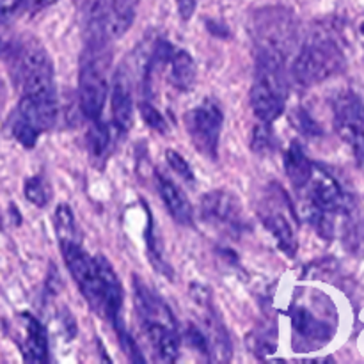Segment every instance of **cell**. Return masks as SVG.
<instances>
[{"label": "cell", "mask_w": 364, "mask_h": 364, "mask_svg": "<svg viewBox=\"0 0 364 364\" xmlns=\"http://www.w3.org/2000/svg\"><path fill=\"white\" fill-rule=\"evenodd\" d=\"M57 119L55 96H21L13 119V135L25 148H34L43 132Z\"/></svg>", "instance_id": "7"}, {"label": "cell", "mask_w": 364, "mask_h": 364, "mask_svg": "<svg viewBox=\"0 0 364 364\" xmlns=\"http://www.w3.org/2000/svg\"><path fill=\"white\" fill-rule=\"evenodd\" d=\"M288 96L284 55L274 50H256L251 107L263 123H272L283 114Z\"/></svg>", "instance_id": "4"}, {"label": "cell", "mask_w": 364, "mask_h": 364, "mask_svg": "<svg viewBox=\"0 0 364 364\" xmlns=\"http://www.w3.org/2000/svg\"><path fill=\"white\" fill-rule=\"evenodd\" d=\"M208 28H210V31H212L213 36H217V38H228V36H230V32H228L226 25H219V27H217L215 21H210Z\"/></svg>", "instance_id": "37"}, {"label": "cell", "mask_w": 364, "mask_h": 364, "mask_svg": "<svg viewBox=\"0 0 364 364\" xmlns=\"http://www.w3.org/2000/svg\"><path fill=\"white\" fill-rule=\"evenodd\" d=\"M164 70H169V82L178 91H191L196 84V64L191 53L183 48L171 50Z\"/></svg>", "instance_id": "20"}, {"label": "cell", "mask_w": 364, "mask_h": 364, "mask_svg": "<svg viewBox=\"0 0 364 364\" xmlns=\"http://www.w3.org/2000/svg\"><path fill=\"white\" fill-rule=\"evenodd\" d=\"M201 217L206 224L228 237L238 238L247 230L242 203L228 191H212L201 199Z\"/></svg>", "instance_id": "12"}, {"label": "cell", "mask_w": 364, "mask_h": 364, "mask_svg": "<svg viewBox=\"0 0 364 364\" xmlns=\"http://www.w3.org/2000/svg\"><path fill=\"white\" fill-rule=\"evenodd\" d=\"M166 159L171 169H173L178 176H181L187 181H194V171H192L191 164H188L187 160H185V156H181L176 149H167Z\"/></svg>", "instance_id": "30"}, {"label": "cell", "mask_w": 364, "mask_h": 364, "mask_svg": "<svg viewBox=\"0 0 364 364\" xmlns=\"http://www.w3.org/2000/svg\"><path fill=\"white\" fill-rule=\"evenodd\" d=\"M11 48V41L4 34V21H0V57L6 55Z\"/></svg>", "instance_id": "36"}, {"label": "cell", "mask_w": 364, "mask_h": 364, "mask_svg": "<svg viewBox=\"0 0 364 364\" xmlns=\"http://www.w3.org/2000/svg\"><path fill=\"white\" fill-rule=\"evenodd\" d=\"M25 2H27V7L32 11V13H38V11L55 4L57 0H25Z\"/></svg>", "instance_id": "35"}, {"label": "cell", "mask_w": 364, "mask_h": 364, "mask_svg": "<svg viewBox=\"0 0 364 364\" xmlns=\"http://www.w3.org/2000/svg\"><path fill=\"white\" fill-rule=\"evenodd\" d=\"M302 191H306V203L309 206L331 215H348L355 206L350 192L345 191L340 180L320 166H313L311 178Z\"/></svg>", "instance_id": "11"}, {"label": "cell", "mask_w": 364, "mask_h": 364, "mask_svg": "<svg viewBox=\"0 0 364 364\" xmlns=\"http://www.w3.org/2000/svg\"><path fill=\"white\" fill-rule=\"evenodd\" d=\"M134 301L142 331L156 358L164 363L176 361L180 355V334L173 311L155 290L134 276Z\"/></svg>", "instance_id": "2"}, {"label": "cell", "mask_w": 364, "mask_h": 364, "mask_svg": "<svg viewBox=\"0 0 364 364\" xmlns=\"http://www.w3.org/2000/svg\"><path fill=\"white\" fill-rule=\"evenodd\" d=\"M256 50H274L287 57L295 43L297 27L288 11L279 7H267L256 11L251 21Z\"/></svg>", "instance_id": "8"}, {"label": "cell", "mask_w": 364, "mask_h": 364, "mask_svg": "<svg viewBox=\"0 0 364 364\" xmlns=\"http://www.w3.org/2000/svg\"><path fill=\"white\" fill-rule=\"evenodd\" d=\"M112 327H114V331H116L117 340H119V343H121V347H123L124 354H127L128 358H130L134 363H146V358L142 355V352L139 350V347H137V343L134 341V338L128 334L127 327H124V323H123V320H121V322H117V323H114Z\"/></svg>", "instance_id": "27"}, {"label": "cell", "mask_w": 364, "mask_h": 364, "mask_svg": "<svg viewBox=\"0 0 364 364\" xmlns=\"http://www.w3.org/2000/svg\"><path fill=\"white\" fill-rule=\"evenodd\" d=\"M146 212H148V208H146ZM146 247H148V256H149V262H151V267H155L156 272L164 274L166 277L173 279V269H171V265L166 259V255H164L162 238L159 237L155 219L149 215V212H148V228H146Z\"/></svg>", "instance_id": "22"}, {"label": "cell", "mask_w": 364, "mask_h": 364, "mask_svg": "<svg viewBox=\"0 0 364 364\" xmlns=\"http://www.w3.org/2000/svg\"><path fill=\"white\" fill-rule=\"evenodd\" d=\"M110 107H112V121L116 130L119 134H127L134 123V91H132L130 75L124 66L114 73Z\"/></svg>", "instance_id": "16"}, {"label": "cell", "mask_w": 364, "mask_h": 364, "mask_svg": "<svg viewBox=\"0 0 364 364\" xmlns=\"http://www.w3.org/2000/svg\"><path fill=\"white\" fill-rule=\"evenodd\" d=\"M156 185H159L160 198H162L164 205L169 210L173 219L178 224H183V226L192 224V206L188 203L187 196L180 191V187L160 173L156 174Z\"/></svg>", "instance_id": "19"}, {"label": "cell", "mask_w": 364, "mask_h": 364, "mask_svg": "<svg viewBox=\"0 0 364 364\" xmlns=\"http://www.w3.org/2000/svg\"><path fill=\"white\" fill-rule=\"evenodd\" d=\"M361 32H363V34H364V23L361 25Z\"/></svg>", "instance_id": "38"}, {"label": "cell", "mask_w": 364, "mask_h": 364, "mask_svg": "<svg viewBox=\"0 0 364 364\" xmlns=\"http://www.w3.org/2000/svg\"><path fill=\"white\" fill-rule=\"evenodd\" d=\"M139 110H141V116L142 119H144V123L148 124L151 130L159 132V134L162 135H166L167 132H169V123H167V119L162 116V112H160L156 107L151 105V103L142 102L141 105H139Z\"/></svg>", "instance_id": "26"}, {"label": "cell", "mask_w": 364, "mask_h": 364, "mask_svg": "<svg viewBox=\"0 0 364 364\" xmlns=\"http://www.w3.org/2000/svg\"><path fill=\"white\" fill-rule=\"evenodd\" d=\"M141 0H95L89 11L87 31L100 32L107 39L127 34L137 16Z\"/></svg>", "instance_id": "14"}, {"label": "cell", "mask_w": 364, "mask_h": 364, "mask_svg": "<svg viewBox=\"0 0 364 364\" xmlns=\"http://www.w3.org/2000/svg\"><path fill=\"white\" fill-rule=\"evenodd\" d=\"M178 6V13L183 20H191V16L194 14L196 6H198L199 0H174Z\"/></svg>", "instance_id": "34"}, {"label": "cell", "mask_w": 364, "mask_h": 364, "mask_svg": "<svg viewBox=\"0 0 364 364\" xmlns=\"http://www.w3.org/2000/svg\"><path fill=\"white\" fill-rule=\"evenodd\" d=\"M112 132H110L109 124L103 123L102 117L91 121V128L87 132V146L92 159L105 160L112 149Z\"/></svg>", "instance_id": "23"}, {"label": "cell", "mask_w": 364, "mask_h": 364, "mask_svg": "<svg viewBox=\"0 0 364 364\" xmlns=\"http://www.w3.org/2000/svg\"><path fill=\"white\" fill-rule=\"evenodd\" d=\"M334 127L340 137L354 151L355 160L364 167V103L352 91H343L334 98Z\"/></svg>", "instance_id": "13"}, {"label": "cell", "mask_w": 364, "mask_h": 364, "mask_svg": "<svg viewBox=\"0 0 364 364\" xmlns=\"http://www.w3.org/2000/svg\"><path fill=\"white\" fill-rule=\"evenodd\" d=\"M348 217H350V220H348V237L355 244H361V242H364V199L361 205H355L352 208Z\"/></svg>", "instance_id": "28"}, {"label": "cell", "mask_w": 364, "mask_h": 364, "mask_svg": "<svg viewBox=\"0 0 364 364\" xmlns=\"http://www.w3.org/2000/svg\"><path fill=\"white\" fill-rule=\"evenodd\" d=\"M187 340L188 343L192 345L194 348H198L199 352H201L203 355H206V358L210 359V347H208V340H206L205 333H203L201 329H198V327L191 326L187 331Z\"/></svg>", "instance_id": "32"}, {"label": "cell", "mask_w": 364, "mask_h": 364, "mask_svg": "<svg viewBox=\"0 0 364 364\" xmlns=\"http://www.w3.org/2000/svg\"><path fill=\"white\" fill-rule=\"evenodd\" d=\"M25 198L36 206H45L48 203V187L41 176H31L23 185Z\"/></svg>", "instance_id": "25"}, {"label": "cell", "mask_w": 364, "mask_h": 364, "mask_svg": "<svg viewBox=\"0 0 364 364\" xmlns=\"http://www.w3.org/2000/svg\"><path fill=\"white\" fill-rule=\"evenodd\" d=\"M109 41L105 36L87 32L85 48L80 57L78 71V102L84 116L89 121L102 117L103 107L109 96L107 70L110 63Z\"/></svg>", "instance_id": "3"}, {"label": "cell", "mask_w": 364, "mask_h": 364, "mask_svg": "<svg viewBox=\"0 0 364 364\" xmlns=\"http://www.w3.org/2000/svg\"><path fill=\"white\" fill-rule=\"evenodd\" d=\"M343 66L345 57L340 45L326 32H316L295 57L291 75L299 85L313 87L340 73Z\"/></svg>", "instance_id": "6"}, {"label": "cell", "mask_w": 364, "mask_h": 364, "mask_svg": "<svg viewBox=\"0 0 364 364\" xmlns=\"http://www.w3.org/2000/svg\"><path fill=\"white\" fill-rule=\"evenodd\" d=\"M59 244L71 277L92 311L105 316L110 323L119 322L123 311V287L114 267L103 256H89L82 249L80 238L63 240Z\"/></svg>", "instance_id": "1"}, {"label": "cell", "mask_w": 364, "mask_h": 364, "mask_svg": "<svg viewBox=\"0 0 364 364\" xmlns=\"http://www.w3.org/2000/svg\"><path fill=\"white\" fill-rule=\"evenodd\" d=\"M258 212L263 226L270 231L274 240L277 242V247L290 258L295 256V252H297V237H295L294 226H291L290 220L295 219V210L279 185L270 187L265 199L259 205Z\"/></svg>", "instance_id": "9"}, {"label": "cell", "mask_w": 364, "mask_h": 364, "mask_svg": "<svg viewBox=\"0 0 364 364\" xmlns=\"http://www.w3.org/2000/svg\"><path fill=\"white\" fill-rule=\"evenodd\" d=\"M55 233L59 242L63 240H75V238H80L78 237V230H77V224H75V217L73 212L68 205H59L55 210Z\"/></svg>", "instance_id": "24"}, {"label": "cell", "mask_w": 364, "mask_h": 364, "mask_svg": "<svg viewBox=\"0 0 364 364\" xmlns=\"http://www.w3.org/2000/svg\"><path fill=\"white\" fill-rule=\"evenodd\" d=\"M313 166L315 164L308 159L301 142H291L290 148L287 149V156H284V167H287V174L294 188L302 191L306 187L313 174Z\"/></svg>", "instance_id": "21"}, {"label": "cell", "mask_w": 364, "mask_h": 364, "mask_svg": "<svg viewBox=\"0 0 364 364\" xmlns=\"http://www.w3.org/2000/svg\"><path fill=\"white\" fill-rule=\"evenodd\" d=\"M192 304L198 308L199 318H201L203 327H205V336L208 340L210 359L219 363H226L231 359V341L226 333L223 320H220L219 311L212 302V294L203 284H192L191 287Z\"/></svg>", "instance_id": "15"}, {"label": "cell", "mask_w": 364, "mask_h": 364, "mask_svg": "<svg viewBox=\"0 0 364 364\" xmlns=\"http://www.w3.org/2000/svg\"><path fill=\"white\" fill-rule=\"evenodd\" d=\"M25 0H0V21H6Z\"/></svg>", "instance_id": "33"}, {"label": "cell", "mask_w": 364, "mask_h": 364, "mask_svg": "<svg viewBox=\"0 0 364 364\" xmlns=\"http://www.w3.org/2000/svg\"><path fill=\"white\" fill-rule=\"evenodd\" d=\"M251 146L255 151H269V149L274 148V135L272 130H270V123H263L256 127Z\"/></svg>", "instance_id": "31"}, {"label": "cell", "mask_w": 364, "mask_h": 364, "mask_svg": "<svg viewBox=\"0 0 364 364\" xmlns=\"http://www.w3.org/2000/svg\"><path fill=\"white\" fill-rule=\"evenodd\" d=\"M11 75L21 96H55L53 64L45 46L34 38L20 39L9 48Z\"/></svg>", "instance_id": "5"}, {"label": "cell", "mask_w": 364, "mask_h": 364, "mask_svg": "<svg viewBox=\"0 0 364 364\" xmlns=\"http://www.w3.org/2000/svg\"><path fill=\"white\" fill-rule=\"evenodd\" d=\"M20 318L23 326V340L20 343L23 359L27 363H46L48 361V341H46L45 329L39 320L28 313H23Z\"/></svg>", "instance_id": "18"}, {"label": "cell", "mask_w": 364, "mask_h": 364, "mask_svg": "<svg viewBox=\"0 0 364 364\" xmlns=\"http://www.w3.org/2000/svg\"><path fill=\"white\" fill-rule=\"evenodd\" d=\"M291 121H294L295 127L299 128V132H302V134L308 135V137H318V135H322L318 123H316L304 109L295 110V112L291 114Z\"/></svg>", "instance_id": "29"}, {"label": "cell", "mask_w": 364, "mask_h": 364, "mask_svg": "<svg viewBox=\"0 0 364 364\" xmlns=\"http://www.w3.org/2000/svg\"><path fill=\"white\" fill-rule=\"evenodd\" d=\"M291 327H294V333L297 334L299 340L311 347L309 350L333 340V327L302 306H297V308L294 306V309H291Z\"/></svg>", "instance_id": "17"}, {"label": "cell", "mask_w": 364, "mask_h": 364, "mask_svg": "<svg viewBox=\"0 0 364 364\" xmlns=\"http://www.w3.org/2000/svg\"><path fill=\"white\" fill-rule=\"evenodd\" d=\"M224 114L215 100L206 98L198 107L185 114V127L188 137L201 155L215 160L219 155L220 134H223Z\"/></svg>", "instance_id": "10"}]
</instances>
